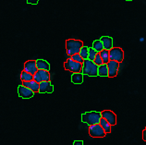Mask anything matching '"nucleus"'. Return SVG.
Listing matches in <instances>:
<instances>
[{
	"mask_svg": "<svg viewBox=\"0 0 146 145\" xmlns=\"http://www.w3.org/2000/svg\"><path fill=\"white\" fill-rule=\"evenodd\" d=\"M126 1H132V0H126Z\"/></svg>",
	"mask_w": 146,
	"mask_h": 145,
	"instance_id": "c85d7f7f",
	"label": "nucleus"
},
{
	"mask_svg": "<svg viewBox=\"0 0 146 145\" xmlns=\"http://www.w3.org/2000/svg\"><path fill=\"white\" fill-rule=\"evenodd\" d=\"M54 91V86L50 81H43L39 83V93H52Z\"/></svg>",
	"mask_w": 146,
	"mask_h": 145,
	"instance_id": "f8f14e48",
	"label": "nucleus"
},
{
	"mask_svg": "<svg viewBox=\"0 0 146 145\" xmlns=\"http://www.w3.org/2000/svg\"><path fill=\"white\" fill-rule=\"evenodd\" d=\"M99 124L103 128V129L105 130L106 133H110L111 132V125L106 119H104L103 117L101 118V120H100V123Z\"/></svg>",
	"mask_w": 146,
	"mask_h": 145,
	"instance_id": "a211bd4d",
	"label": "nucleus"
},
{
	"mask_svg": "<svg viewBox=\"0 0 146 145\" xmlns=\"http://www.w3.org/2000/svg\"><path fill=\"white\" fill-rule=\"evenodd\" d=\"M93 48L94 49L97 53H100L102 50H104V45L101 40H95L93 44Z\"/></svg>",
	"mask_w": 146,
	"mask_h": 145,
	"instance_id": "412c9836",
	"label": "nucleus"
},
{
	"mask_svg": "<svg viewBox=\"0 0 146 145\" xmlns=\"http://www.w3.org/2000/svg\"><path fill=\"white\" fill-rule=\"evenodd\" d=\"M100 54V56H101V58L103 60L104 64H107L110 61V58H109V51L108 50H106V49H104L101 52L99 53Z\"/></svg>",
	"mask_w": 146,
	"mask_h": 145,
	"instance_id": "6ab92c4d",
	"label": "nucleus"
},
{
	"mask_svg": "<svg viewBox=\"0 0 146 145\" xmlns=\"http://www.w3.org/2000/svg\"><path fill=\"white\" fill-rule=\"evenodd\" d=\"M71 81L75 84H80L83 82V74L82 73H73L71 76Z\"/></svg>",
	"mask_w": 146,
	"mask_h": 145,
	"instance_id": "dca6fc26",
	"label": "nucleus"
},
{
	"mask_svg": "<svg viewBox=\"0 0 146 145\" xmlns=\"http://www.w3.org/2000/svg\"><path fill=\"white\" fill-rule=\"evenodd\" d=\"M107 65V68H108V77L109 78H114L117 75L118 68H119V63L116 62V61L110 60Z\"/></svg>",
	"mask_w": 146,
	"mask_h": 145,
	"instance_id": "1a4fd4ad",
	"label": "nucleus"
},
{
	"mask_svg": "<svg viewBox=\"0 0 146 145\" xmlns=\"http://www.w3.org/2000/svg\"><path fill=\"white\" fill-rule=\"evenodd\" d=\"M21 79L22 81V82H26V81H31L33 79V76L31 75L28 72H26L24 70L21 71Z\"/></svg>",
	"mask_w": 146,
	"mask_h": 145,
	"instance_id": "aec40b11",
	"label": "nucleus"
},
{
	"mask_svg": "<svg viewBox=\"0 0 146 145\" xmlns=\"http://www.w3.org/2000/svg\"><path fill=\"white\" fill-rule=\"evenodd\" d=\"M33 81L38 83L43 81H50V73L46 70H37V72L33 75Z\"/></svg>",
	"mask_w": 146,
	"mask_h": 145,
	"instance_id": "0eeeda50",
	"label": "nucleus"
},
{
	"mask_svg": "<svg viewBox=\"0 0 146 145\" xmlns=\"http://www.w3.org/2000/svg\"><path fill=\"white\" fill-rule=\"evenodd\" d=\"M80 56H82V58L85 60V59H88V56H89V47L87 46H82V49H80Z\"/></svg>",
	"mask_w": 146,
	"mask_h": 145,
	"instance_id": "4be33fe9",
	"label": "nucleus"
},
{
	"mask_svg": "<svg viewBox=\"0 0 146 145\" xmlns=\"http://www.w3.org/2000/svg\"><path fill=\"white\" fill-rule=\"evenodd\" d=\"M36 67L38 70H50V65L47 61L44 59H37L36 60Z\"/></svg>",
	"mask_w": 146,
	"mask_h": 145,
	"instance_id": "2eb2a0df",
	"label": "nucleus"
},
{
	"mask_svg": "<svg viewBox=\"0 0 146 145\" xmlns=\"http://www.w3.org/2000/svg\"><path fill=\"white\" fill-rule=\"evenodd\" d=\"M82 46H83V43L80 40H75V39L67 40L66 41L67 56H68L70 58L73 55L79 54Z\"/></svg>",
	"mask_w": 146,
	"mask_h": 145,
	"instance_id": "f257e3e1",
	"label": "nucleus"
},
{
	"mask_svg": "<svg viewBox=\"0 0 146 145\" xmlns=\"http://www.w3.org/2000/svg\"><path fill=\"white\" fill-rule=\"evenodd\" d=\"M102 116L100 112H87L84 113L82 115V121L83 123L88 124L89 126H93V125H96L100 123V120H101Z\"/></svg>",
	"mask_w": 146,
	"mask_h": 145,
	"instance_id": "7ed1b4c3",
	"label": "nucleus"
},
{
	"mask_svg": "<svg viewBox=\"0 0 146 145\" xmlns=\"http://www.w3.org/2000/svg\"><path fill=\"white\" fill-rule=\"evenodd\" d=\"M98 54V53L94 50V49L92 47V48H89V56H88V59L91 60V61H94L95 56H96V55Z\"/></svg>",
	"mask_w": 146,
	"mask_h": 145,
	"instance_id": "5701e85b",
	"label": "nucleus"
},
{
	"mask_svg": "<svg viewBox=\"0 0 146 145\" xmlns=\"http://www.w3.org/2000/svg\"><path fill=\"white\" fill-rule=\"evenodd\" d=\"M36 60H28L24 64V71L28 72L31 75H34L37 72Z\"/></svg>",
	"mask_w": 146,
	"mask_h": 145,
	"instance_id": "9b49d317",
	"label": "nucleus"
},
{
	"mask_svg": "<svg viewBox=\"0 0 146 145\" xmlns=\"http://www.w3.org/2000/svg\"><path fill=\"white\" fill-rule=\"evenodd\" d=\"M94 62L95 65H97V66H101V65H104V62H103V60L101 58V56H100V54L98 53V54L96 55V56H95V58L94 60Z\"/></svg>",
	"mask_w": 146,
	"mask_h": 145,
	"instance_id": "393cba45",
	"label": "nucleus"
},
{
	"mask_svg": "<svg viewBox=\"0 0 146 145\" xmlns=\"http://www.w3.org/2000/svg\"><path fill=\"white\" fill-rule=\"evenodd\" d=\"M64 68L66 70L71 71L73 73H82V64L76 62L71 58H68V60L64 63Z\"/></svg>",
	"mask_w": 146,
	"mask_h": 145,
	"instance_id": "20e7f679",
	"label": "nucleus"
},
{
	"mask_svg": "<svg viewBox=\"0 0 146 145\" xmlns=\"http://www.w3.org/2000/svg\"><path fill=\"white\" fill-rule=\"evenodd\" d=\"M101 42L103 43L104 49L106 50H111L113 48V39L109 36H103L101 39Z\"/></svg>",
	"mask_w": 146,
	"mask_h": 145,
	"instance_id": "ddd939ff",
	"label": "nucleus"
},
{
	"mask_svg": "<svg viewBox=\"0 0 146 145\" xmlns=\"http://www.w3.org/2000/svg\"><path fill=\"white\" fill-rule=\"evenodd\" d=\"M98 76L101 77H108V68H107V65L104 64L98 67Z\"/></svg>",
	"mask_w": 146,
	"mask_h": 145,
	"instance_id": "f3484780",
	"label": "nucleus"
},
{
	"mask_svg": "<svg viewBox=\"0 0 146 145\" xmlns=\"http://www.w3.org/2000/svg\"><path fill=\"white\" fill-rule=\"evenodd\" d=\"M89 134L92 138H104L106 136V132L100 124L89 126Z\"/></svg>",
	"mask_w": 146,
	"mask_h": 145,
	"instance_id": "423d86ee",
	"label": "nucleus"
},
{
	"mask_svg": "<svg viewBox=\"0 0 146 145\" xmlns=\"http://www.w3.org/2000/svg\"><path fill=\"white\" fill-rule=\"evenodd\" d=\"M70 58L72 60H74L76 61V62H78V63H80V64H82L83 63V61L84 59L82 58V56H80V54H76V55H73L72 56H70Z\"/></svg>",
	"mask_w": 146,
	"mask_h": 145,
	"instance_id": "b1692460",
	"label": "nucleus"
},
{
	"mask_svg": "<svg viewBox=\"0 0 146 145\" xmlns=\"http://www.w3.org/2000/svg\"><path fill=\"white\" fill-rule=\"evenodd\" d=\"M109 58L112 61L120 63L124 59V52L119 47H113L109 50Z\"/></svg>",
	"mask_w": 146,
	"mask_h": 145,
	"instance_id": "39448f33",
	"label": "nucleus"
},
{
	"mask_svg": "<svg viewBox=\"0 0 146 145\" xmlns=\"http://www.w3.org/2000/svg\"><path fill=\"white\" fill-rule=\"evenodd\" d=\"M82 73L90 77H96L98 76V66L94 64V61L85 59L82 63Z\"/></svg>",
	"mask_w": 146,
	"mask_h": 145,
	"instance_id": "f03ea898",
	"label": "nucleus"
},
{
	"mask_svg": "<svg viewBox=\"0 0 146 145\" xmlns=\"http://www.w3.org/2000/svg\"><path fill=\"white\" fill-rule=\"evenodd\" d=\"M39 0H27V3L32 4V5H37Z\"/></svg>",
	"mask_w": 146,
	"mask_h": 145,
	"instance_id": "a878e982",
	"label": "nucleus"
},
{
	"mask_svg": "<svg viewBox=\"0 0 146 145\" xmlns=\"http://www.w3.org/2000/svg\"><path fill=\"white\" fill-rule=\"evenodd\" d=\"M73 145H83V142L82 140H75L73 142Z\"/></svg>",
	"mask_w": 146,
	"mask_h": 145,
	"instance_id": "bb28decb",
	"label": "nucleus"
},
{
	"mask_svg": "<svg viewBox=\"0 0 146 145\" xmlns=\"http://www.w3.org/2000/svg\"><path fill=\"white\" fill-rule=\"evenodd\" d=\"M101 116L104 119H106L108 123L113 126L117 124V116L114 112L110 111V110H105V111L101 112Z\"/></svg>",
	"mask_w": 146,
	"mask_h": 145,
	"instance_id": "6e6552de",
	"label": "nucleus"
},
{
	"mask_svg": "<svg viewBox=\"0 0 146 145\" xmlns=\"http://www.w3.org/2000/svg\"><path fill=\"white\" fill-rule=\"evenodd\" d=\"M22 85L29 88L30 90H32L33 93H39V83L36 82L35 81H26L22 82Z\"/></svg>",
	"mask_w": 146,
	"mask_h": 145,
	"instance_id": "4468645a",
	"label": "nucleus"
},
{
	"mask_svg": "<svg viewBox=\"0 0 146 145\" xmlns=\"http://www.w3.org/2000/svg\"><path fill=\"white\" fill-rule=\"evenodd\" d=\"M143 140H144V142H146V128L143 129Z\"/></svg>",
	"mask_w": 146,
	"mask_h": 145,
	"instance_id": "cd10ccee",
	"label": "nucleus"
},
{
	"mask_svg": "<svg viewBox=\"0 0 146 145\" xmlns=\"http://www.w3.org/2000/svg\"><path fill=\"white\" fill-rule=\"evenodd\" d=\"M18 93H19V96L23 98V99H30L33 97L34 93L30 90L29 88H27L23 85H20L18 87Z\"/></svg>",
	"mask_w": 146,
	"mask_h": 145,
	"instance_id": "9d476101",
	"label": "nucleus"
}]
</instances>
